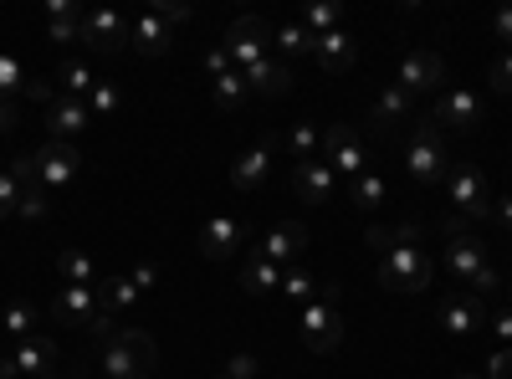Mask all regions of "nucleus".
<instances>
[{"label": "nucleus", "mask_w": 512, "mask_h": 379, "mask_svg": "<svg viewBox=\"0 0 512 379\" xmlns=\"http://www.w3.org/2000/svg\"><path fill=\"white\" fill-rule=\"evenodd\" d=\"M441 231H446V246H441V262H446V272H451L456 282L472 287V298H487V292H497V287H502V272H497V262L487 257L482 236L466 231V221L456 216V210L441 221Z\"/></svg>", "instance_id": "1"}, {"label": "nucleus", "mask_w": 512, "mask_h": 379, "mask_svg": "<svg viewBox=\"0 0 512 379\" xmlns=\"http://www.w3.org/2000/svg\"><path fill=\"white\" fill-rule=\"evenodd\" d=\"M431 257L420 246V231L415 226H395V241L379 251V282L390 292H425L431 287Z\"/></svg>", "instance_id": "2"}, {"label": "nucleus", "mask_w": 512, "mask_h": 379, "mask_svg": "<svg viewBox=\"0 0 512 379\" xmlns=\"http://www.w3.org/2000/svg\"><path fill=\"white\" fill-rule=\"evenodd\" d=\"M451 164H456L451 159V144H446V134L436 129V123L431 118L410 123V129H405V175L415 185H441Z\"/></svg>", "instance_id": "3"}, {"label": "nucleus", "mask_w": 512, "mask_h": 379, "mask_svg": "<svg viewBox=\"0 0 512 379\" xmlns=\"http://www.w3.org/2000/svg\"><path fill=\"white\" fill-rule=\"evenodd\" d=\"M154 364H159V349H154L149 333H139V328H118L113 339L103 344V354H98V369L108 379H149Z\"/></svg>", "instance_id": "4"}, {"label": "nucleus", "mask_w": 512, "mask_h": 379, "mask_svg": "<svg viewBox=\"0 0 512 379\" xmlns=\"http://www.w3.org/2000/svg\"><path fill=\"white\" fill-rule=\"evenodd\" d=\"M446 195H451V205H456V216L461 221H487L492 216V185H487V175L477 170V164H451L446 170Z\"/></svg>", "instance_id": "5"}, {"label": "nucleus", "mask_w": 512, "mask_h": 379, "mask_svg": "<svg viewBox=\"0 0 512 379\" xmlns=\"http://www.w3.org/2000/svg\"><path fill=\"white\" fill-rule=\"evenodd\" d=\"M431 123H436L441 134H477L482 123H487V98L477 88H451V93L436 98Z\"/></svg>", "instance_id": "6"}, {"label": "nucleus", "mask_w": 512, "mask_h": 379, "mask_svg": "<svg viewBox=\"0 0 512 379\" xmlns=\"http://www.w3.org/2000/svg\"><path fill=\"white\" fill-rule=\"evenodd\" d=\"M318 159L328 164L333 175H349V180H359V175H369V170H374V164H369V144L349 129V123H333V129H323Z\"/></svg>", "instance_id": "7"}, {"label": "nucleus", "mask_w": 512, "mask_h": 379, "mask_svg": "<svg viewBox=\"0 0 512 379\" xmlns=\"http://www.w3.org/2000/svg\"><path fill=\"white\" fill-rule=\"evenodd\" d=\"M57 359H62L57 339H47V333H36V339L16 344L6 359H0V379H47V374L57 369Z\"/></svg>", "instance_id": "8"}, {"label": "nucleus", "mask_w": 512, "mask_h": 379, "mask_svg": "<svg viewBox=\"0 0 512 379\" xmlns=\"http://www.w3.org/2000/svg\"><path fill=\"white\" fill-rule=\"evenodd\" d=\"M297 328H303V344H308L313 354H333L338 344H344V318H338V303H333V298L303 303V318H297Z\"/></svg>", "instance_id": "9"}, {"label": "nucleus", "mask_w": 512, "mask_h": 379, "mask_svg": "<svg viewBox=\"0 0 512 379\" xmlns=\"http://www.w3.org/2000/svg\"><path fill=\"white\" fill-rule=\"evenodd\" d=\"M226 52H231L236 72H246L251 62L272 57V26H267L262 16H241V21H231V31H226Z\"/></svg>", "instance_id": "10"}, {"label": "nucleus", "mask_w": 512, "mask_h": 379, "mask_svg": "<svg viewBox=\"0 0 512 379\" xmlns=\"http://www.w3.org/2000/svg\"><path fill=\"white\" fill-rule=\"evenodd\" d=\"M77 170H82L77 144H57V139H47V144L36 149V185L47 190V195L67 190V185L77 180Z\"/></svg>", "instance_id": "11"}, {"label": "nucleus", "mask_w": 512, "mask_h": 379, "mask_svg": "<svg viewBox=\"0 0 512 379\" xmlns=\"http://www.w3.org/2000/svg\"><path fill=\"white\" fill-rule=\"evenodd\" d=\"M241 246H246V221L236 216V210H221V216H210L200 226V257L205 262H226Z\"/></svg>", "instance_id": "12"}, {"label": "nucleus", "mask_w": 512, "mask_h": 379, "mask_svg": "<svg viewBox=\"0 0 512 379\" xmlns=\"http://www.w3.org/2000/svg\"><path fill=\"white\" fill-rule=\"evenodd\" d=\"M82 47H93V52H123L128 47V16L123 11H82V31H77Z\"/></svg>", "instance_id": "13"}, {"label": "nucleus", "mask_w": 512, "mask_h": 379, "mask_svg": "<svg viewBox=\"0 0 512 379\" xmlns=\"http://www.w3.org/2000/svg\"><path fill=\"white\" fill-rule=\"evenodd\" d=\"M103 313L98 303V287H77V282H62L57 298H52V318L67 323V328H93V318Z\"/></svg>", "instance_id": "14"}, {"label": "nucleus", "mask_w": 512, "mask_h": 379, "mask_svg": "<svg viewBox=\"0 0 512 379\" xmlns=\"http://www.w3.org/2000/svg\"><path fill=\"white\" fill-rule=\"evenodd\" d=\"M441 328L451 333V339H472V333H482L487 328L482 298H472V292H446L441 298Z\"/></svg>", "instance_id": "15"}, {"label": "nucleus", "mask_w": 512, "mask_h": 379, "mask_svg": "<svg viewBox=\"0 0 512 379\" xmlns=\"http://www.w3.org/2000/svg\"><path fill=\"white\" fill-rule=\"evenodd\" d=\"M369 123L379 134H400L415 123V98L400 88V82H390V88H379V98L369 103Z\"/></svg>", "instance_id": "16"}, {"label": "nucleus", "mask_w": 512, "mask_h": 379, "mask_svg": "<svg viewBox=\"0 0 512 379\" xmlns=\"http://www.w3.org/2000/svg\"><path fill=\"white\" fill-rule=\"evenodd\" d=\"M441 77H446V67H441V57L436 52H405L400 57V72H395V82L410 93V98H420V93H436L441 88Z\"/></svg>", "instance_id": "17"}, {"label": "nucleus", "mask_w": 512, "mask_h": 379, "mask_svg": "<svg viewBox=\"0 0 512 379\" xmlns=\"http://www.w3.org/2000/svg\"><path fill=\"white\" fill-rule=\"evenodd\" d=\"M93 123H98L93 108L77 103V98H52L47 103V139H57V144H72L77 134H88Z\"/></svg>", "instance_id": "18"}, {"label": "nucleus", "mask_w": 512, "mask_h": 379, "mask_svg": "<svg viewBox=\"0 0 512 379\" xmlns=\"http://www.w3.org/2000/svg\"><path fill=\"white\" fill-rule=\"evenodd\" d=\"M303 246H308V226H297V221H277V226L262 236V246H256V251H262L267 262H277V267L287 272V267H297Z\"/></svg>", "instance_id": "19"}, {"label": "nucleus", "mask_w": 512, "mask_h": 379, "mask_svg": "<svg viewBox=\"0 0 512 379\" xmlns=\"http://www.w3.org/2000/svg\"><path fill=\"white\" fill-rule=\"evenodd\" d=\"M292 190L303 195L308 205H328V200L338 195V175L328 170L323 159H297V164H292Z\"/></svg>", "instance_id": "20"}, {"label": "nucleus", "mask_w": 512, "mask_h": 379, "mask_svg": "<svg viewBox=\"0 0 512 379\" xmlns=\"http://www.w3.org/2000/svg\"><path fill=\"white\" fill-rule=\"evenodd\" d=\"M128 41H134L139 57H164L169 41H175V26H169V21L149 6V11H139L134 21H128Z\"/></svg>", "instance_id": "21"}, {"label": "nucleus", "mask_w": 512, "mask_h": 379, "mask_svg": "<svg viewBox=\"0 0 512 379\" xmlns=\"http://www.w3.org/2000/svg\"><path fill=\"white\" fill-rule=\"evenodd\" d=\"M272 149H277V144L262 139V144H251V149L236 154V164H231V190H236V195H251L256 185L272 175Z\"/></svg>", "instance_id": "22"}, {"label": "nucleus", "mask_w": 512, "mask_h": 379, "mask_svg": "<svg viewBox=\"0 0 512 379\" xmlns=\"http://www.w3.org/2000/svg\"><path fill=\"white\" fill-rule=\"evenodd\" d=\"M313 62H318V72H328V77H338V72H349L354 62H359V41L338 26V31H328V36H318V47H313Z\"/></svg>", "instance_id": "23"}, {"label": "nucleus", "mask_w": 512, "mask_h": 379, "mask_svg": "<svg viewBox=\"0 0 512 379\" xmlns=\"http://www.w3.org/2000/svg\"><path fill=\"white\" fill-rule=\"evenodd\" d=\"M241 77H246V88H251V93H262V98H282V93L292 88V67H287L282 57H262V62H251Z\"/></svg>", "instance_id": "24"}, {"label": "nucleus", "mask_w": 512, "mask_h": 379, "mask_svg": "<svg viewBox=\"0 0 512 379\" xmlns=\"http://www.w3.org/2000/svg\"><path fill=\"white\" fill-rule=\"evenodd\" d=\"M241 287L251 292V298H262V292H277L282 287V267L277 262H267L262 251H246V262H241Z\"/></svg>", "instance_id": "25"}, {"label": "nucleus", "mask_w": 512, "mask_h": 379, "mask_svg": "<svg viewBox=\"0 0 512 379\" xmlns=\"http://www.w3.org/2000/svg\"><path fill=\"white\" fill-rule=\"evenodd\" d=\"M318 36L303 26V21H287V26H272V57L292 62V57H313Z\"/></svg>", "instance_id": "26"}, {"label": "nucleus", "mask_w": 512, "mask_h": 379, "mask_svg": "<svg viewBox=\"0 0 512 379\" xmlns=\"http://www.w3.org/2000/svg\"><path fill=\"white\" fill-rule=\"evenodd\" d=\"M52 88H57V98H77V103H88L93 98V88H98V77L82 67V62H62L57 72H52Z\"/></svg>", "instance_id": "27"}, {"label": "nucleus", "mask_w": 512, "mask_h": 379, "mask_svg": "<svg viewBox=\"0 0 512 379\" xmlns=\"http://www.w3.org/2000/svg\"><path fill=\"white\" fill-rule=\"evenodd\" d=\"M77 31H82V6L77 0H52L47 6V36L57 47H67V41H77Z\"/></svg>", "instance_id": "28"}, {"label": "nucleus", "mask_w": 512, "mask_h": 379, "mask_svg": "<svg viewBox=\"0 0 512 379\" xmlns=\"http://www.w3.org/2000/svg\"><path fill=\"white\" fill-rule=\"evenodd\" d=\"M210 93H216V108H226V113H241L246 108V98H251V88H246V77L231 67V72H221V77H210Z\"/></svg>", "instance_id": "29"}, {"label": "nucleus", "mask_w": 512, "mask_h": 379, "mask_svg": "<svg viewBox=\"0 0 512 379\" xmlns=\"http://www.w3.org/2000/svg\"><path fill=\"white\" fill-rule=\"evenodd\" d=\"M139 298H144V292H139L134 282H128V277H103V282H98V303H103L113 318H118L123 308H134Z\"/></svg>", "instance_id": "30"}, {"label": "nucleus", "mask_w": 512, "mask_h": 379, "mask_svg": "<svg viewBox=\"0 0 512 379\" xmlns=\"http://www.w3.org/2000/svg\"><path fill=\"white\" fill-rule=\"evenodd\" d=\"M57 272H62V282L98 287V267H93V257H88V251H77V246H67L62 257H57Z\"/></svg>", "instance_id": "31"}, {"label": "nucleus", "mask_w": 512, "mask_h": 379, "mask_svg": "<svg viewBox=\"0 0 512 379\" xmlns=\"http://www.w3.org/2000/svg\"><path fill=\"white\" fill-rule=\"evenodd\" d=\"M0 328H11V339H36V328H41V308L31 303H11V308H0Z\"/></svg>", "instance_id": "32"}, {"label": "nucleus", "mask_w": 512, "mask_h": 379, "mask_svg": "<svg viewBox=\"0 0 512 379\" xmlns=\"http://www.w3.org/2000/svg\"><path fill=\"white\" fill-rule=\"evenodd\" d=\"M277 292H282L287 303H313V298H318V282H313V272H308L303 262H297V267L282 272V287H277Z\"/></svg>", "instance_id": "33"}, {"label": "nucleus", "mask_w": 512, "mask_h": 379, "mask_svg": "<svg viewBox=\"0 0 512 379\" xmlns=\"http://www.w3.org/2000/svg\"><path fill=\"white\" fill-rule=\"evenodd\" d=\"M390 195V185H384V175L379 170H369V175H359L354 185H349V200H354V210H379V200Z\"/></svg>", "instance_id": "34"}, {"label": "nucleus", "mask_w": 512, "mask_h": 379, "mask_svg": "<svg viewBox=\"0 0 512 379\" xmlns=\"http://www.w3.org/2000/svg\"><path fill=\"white\" fill-rule=\"evenodd\" d=\"M297 21H303L313 36H328V31H338V26H344V6H333V0H318V6H308V11L297 16Z\"/></svg>", "instance_id": "35"}, {"label": "nucleus", "mask_w": 512, "mask_h": 379, "mask_svg": "<svg viewBox=\"0 0 512 379\" xmlns=\"http://www.w3.org/2000/svg\"><path fill=\"white\" fill-rule=\"evenodd\" d=\"M318 144H323V134L313 129V123H292V129H287L292 159H318Z\"/></svg>", "instance_id": "36"}, {"label": "nucleus", "mask_w": 512, "mask_h": 379, "mask_svg": "<svg viewBox=\"0 0 512 379\" xmlns=\"http://www.w3.org/2000/svg\"><path fill=\"white\" fill-rule=\"evenodd\" d=\"M88 108H93L98 123H103V118H118V108H123V88H118V82H98L93 98H88Z\"/></svg>", "instance_id": "37"}, {"label": "nucleus", "mask_w": 512, "mask_h": 379, "mask_svg": "<svg viewBox=\"0 0 512 379\" xmlns=\"http://www.w3.org/2000/svg\"><path fill=\"white\" fill-rule=\"evenodd\" d=\"M16 216H21V221H47V216H52V195L41 190V185H31V190L21 195V205H16Z\"/></svg>", "instance_id": "38"}, {"label": "nucleus", "mask_w": 512, "mask_h": 379, "mask_svg": "<svg viewBox=\"0 0 512 379\" xmlns=\"http://www.w3.org/2000/svg\"><path fill=\"white\" fill-rule=\"evenodd\" d=\"M26 67L16 62V57H6V52H0V98H11V93H26Z\"/></svg>", "instance_id": "39"}, {"label": "nucleus", "mask_w": 512, "mask_h": 379, "mask_svg": "<svg viewBox=\"0 0 512 379\" xmlns=\"http://www.w3.org/2000/svg\"><path fill=\"white\" fill-rule=\"evenodd\" d=\"M21 195H26V185H21L11 170H0V221H6V216H16Z\"/></svg>", "instance_id": "40"}, {"label": "nucleus", "mask_w": 512, "mask_h": 379, "mask_svg": "<svg viewBox=\"0 0 512 379\" xmlns=\"http://www.w3.org/2000/svg\"><path fill=\"white\" fill-rule=\"evenodd\" d=\"M482 374H487V379H512V349H502V344H497V349L487 354Z\"/></svg>", "instance_id": "41"}, {"label": "nucleus", "mask_w": 512, "mask_h": 379, "mask_svg": "<svg viewBox=\"0 0 512 379\" xmlns=\"http://www.w3.org/2000/svg\"><path fill=\"white\" fill-rule=\"evenodd\" d=\"M487 82H492L497 93H512V52H502V57L487 67Z\"/></svg>", "instance_id": "42"}, {"label": "nucleus", "mask_w": 512, "mask_h": 379, "mask_svg": "<svg viewBox=\"0 0 512 379\" xmlns=\"http://www.w3.org/2000/svg\"><path fill=\"white\" fill-rule=\"evenodd\" d=\"M6 170H11V175H16L26 190H31V185H36V154H11V164H6Z\"/></svg>", "instance_id": "43"}, {"label": "nucleus", "mask_w": 512, "mask_h": 379, "mask_svg": "<svg viewBox=\"0 0 512 379\" xmlns=\"http://www.w3.org/2000/svg\"><path fill=\"white\" fill-rule=\"evenodd\" d=\"M492 31H497V41H502V52H512V6H502V11L492 16Z\"/></svg>", "instance_id": "44"}, {"label": "nucleus", "mask_w": 512, "mask_h": 379, "mask_svg": "<svg viewBox=\"0 0 512 379\" xmlns=\"http://www.w3.org/2000/svg\"><path fill=\"white\" fill-rule=\"evenodd\" d=\"M26 98H36L41 108H47V103L57 98V88H52V77H31V82H26Z\"/></svg>", "instance_id": "45"}, {"label": "nucleus", "mask_w": 512, "mask_h": 379, "mask_svg": "<svg viewBox=\"0 0 512 379\" xmlns=\"http://www.w3.org/2000/svg\"><path fill=\"white\" fill-rule=\"evenodd\" d=\"M231 67H236V62H231L226 47H210V52H205V72H210V77H221V72H231Z\"/></svg>", "instance_id": "46"}, {"label": "nucleus", "mask_w": 512, "mask_h": 379, "mask_svg": "<svg viewBox=\"0 0 512 379\" xmlns=\"http://www.w3.org/2000/svg\"><path fill=\"white\" fill-rule=\"evenodd\" d=\"M256 354H231V364H226V374H236V379H256Z\"/></svg>", "instance_id": "47"}, {"label": "nucleus", "mask_w": 512, "mask_h": 379, "mask_svg": "<svg viewBox=\"0 0 512 379\" xmlns=\"http://www.w3.org/2000/svg\"><path fill=\"white\" fill-rule=\"evenodd\" d=\"M16 123H21L16 103H11V98H0V144H6V134H16Z\"/></svg>", "instance_id": "48"}, {"label": "nucleus", "mask_w": 512, "mask_h": 379, "mask_svg": "<svg viewBox=\"0 0 512 379\" xmlns=\"http://www.w3.org/2000/svg\"><path fill=\"white\" fill-rule=\"evenodd\" d=\"M154 11H159V16L169 21V26H185V21H190V6H169V0H159Z\"/></svg>", "instance_id": "49"}, {"label": "nucleus", "mask_w": 512, "mask_h": 379, "mask_svg": "<svg viewBox=\"0 0 512 379\" xmlns=\"http://www.w3.org/2000/svg\"><path fill=\"white\" fill-rule=\"evenodd\" d=\"M492 221H497V226H502V231L512 236V195H502V200L492 205Z\"/></svg>", "instance_id": "50"}, {"label": "nucleus", "mask_w": 512, "mask_h": 379, "mask_svg": "<svg viewBox=\"0 0 512 379\" xmlns=\"http://www.w3.org/2000/svg\"><path fill=\"white\" fill-rule=\"evenodd\" d=\"M492 333H497L502 349H512V313H497V318H492Z\"/></svg>", "instance_id": "51"}, {"label": "nucleus", "mask_w": 512, "mask_h": 379, "mask_svg": "<svg viewBox=\"0 0 512 379\" xmlns=\"http://www.w3.org/2000/svg\"><path fill=\"white\" fill-rule=\"evenodd\" d=\"M128 282H134L139 292H149V287L159 282V267H149V262H144V267H134V277H128Z\"/></svg>", "instance_id": "52"}, {"label": "nucleus", "mask_w": 512, "mask_h": 379, "mask_svg": "<svg viewBox=\"0 0 512 379\" xmlns=\"http://www.w3.org/2000/svg\"><path fill=\"white\" fill-rule=\"evenodd\" d=\"M456 379H487L482 369H466V374H456Z\"/></svg>", "instance_id": "53"}, {"label": "nucleus", "mask_w": 512, "mask_h": 379, "mask_svg": "<svg viewBox=\"0 0 512 379\" xmlns=\"http://www.w3.org/2000/svg\"><path fill=\"white\" fill-rule=\"evenodd\" d=\"M6 164H11V159H6V144H0V170H6Z\"/></svg>", "instance_id": "54"}, {"label": "nucleus", "mask_w": 512, "mask_h": 379, "mask_svg": "<svg viewBox=\"0 0 512 379\" xmlns=\"http://www.w3.org/2000/svg\"><path fill=\"white\" fill-rule=\"evenodd\" d=\"M502 287H507V292H512V272H507V277H502Z\"/></svg>", "instance_id": "55"}, {"label": "nucleus", "mask_w": 512, "mask_h": 379, "mask_svg": "<svg viewBox=\"0 0 512 379\" xmlns=\"http://www.w3.org/2000/svg\"><path fill=\"white\" fill-rule=\"evenodd\" d=\"M216 379H236V374H226V369H221V374H216Z\"/></svg>", "instance_id": "56"}, {"label": "nucleus", "mask_w": 512, "mask_h": 379, "mask_svg": "<svg viewBox=\"0 0 512 379\" xmlns=\"http://www.w3.org/2000/svg\"><path fill=\"white\" fill-rule=\"evenodd\" d=\"M47 379H57V374H47Z\"/></svg>", "instance_id": "57"}, {"label": "nucleus", "mask_w": 512, "mask_h": 379, "mask_svg": "<svg viewBox=\"0 0 512 379\" xmlns=\"http://www.w3.org/2000/svg\"><path fill=\"white\" fill-rule=\"evenodd\" d=\"M256 379H262V374H256Z\"/></svg>", "instance_id": "58"}, {"label": "nucleus", "mask_w": 512, "mask_h": 379, "mask_svg": "<svg viewBox=\"0 0 512 379\" xmlns=\"http://www.w3.org/2000/svg\"><path fill=\"white\" fill-rule=\"evenodd\" d=\"M77 379H82V374H77Z\"/></svg>", "instance_id": "59"}]
</instances>
